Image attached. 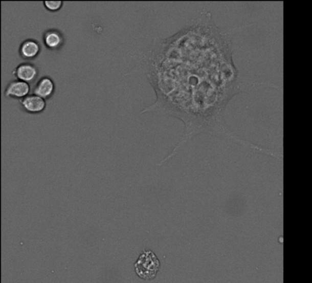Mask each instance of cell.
I'll return each instance as SVG.
<instances>
[{
  "mask_svg": "<svg viewBox=\"0 0 312 283\" xmlns=\"http://www.w3.org/2000/svg\"><path fill=\"white\" fill-rule=\"evenodd\" d=\"M42 39L47 49L52 51L61 49L65 42V37L62 32L55 28L44 31Z\"/></svg>",
  "mask_w": 312,
  "mask_h": 283,
  "instance_id": "5b68a950",
  "label": "cell"
},
{
  "mask_svg": "<svg viewBox=\"0 0 312 283\" xmlns=\"http://www.w3.org/2000/svg\"><path fill=\"white\" fill-rule=\"evenodd\" d=\"M160 267V260L151 250L144 251L135 265L136 274L140 278L147 281L155 278Z\"/></svg>",
  "mask_w": 312,
  "mask_h": 283,
  "instance_id": "6da1fadb",
  "label": "cell"
},
{
  "mask_svg": "<svg viewBox=\"0 0 312 283\" xmlns=\"http://www.w3.org/2000/svg\"><path fill=\"white\" fill-rule=\"evenodd\" d=\"M39 73V69L36 65L30 62H23L14 70L12 75L18 80L30 84L36 80Z\"/></svg>",
  "mask_w": 312,
  "mask_h": 283,
  "instance_id": "7a4b0ae2",
  "label": "cell"
},
{
  "mask_svg": "<svg viewBox=\"0 0 312 283\" xmlns=\"http://www.w3.org/2000/svg\"><path fill=\"white\" fill-rule=\"evenodd\" d=\"M55 92V84L50 76L41 77L35 85L33 94L44 100H49L53 97Z\"/></svg>",
  "mask_w": 312,
  "mask_h": 283,
  "instance_id": "8992f818",
  "label": "cell"
},
{
  "mask_svg": "<svg viewBox=\"0 0 312 283\" xmlns=\"http://www.w3.org/2000/svg\"><path fill=\"white\" fill-rule=\"evenodd\" d=\"M20 106L28 114H38L46 109V100L35 94L28 95L20 100Z\"/></svg>",
  "mask_w": 312,
  "mask_h": 283,
  "instance_id": "277c9868",
  "label": "cell"
},
{
  "mask_svg": "<svg viewBox=\"0 0 312 283\" xmlns=\"http://www.w3.org/2000/svg\"><path fill=\"white\" fill-rule=\"evenodd\" d=\"M30 90V84L18 80V79H15V80L9 82L5 88L4 95L6 98L20 100L28 96Z\"/></svg>",
  "mask_w": 312,
  "mask_h": 283,
  "instance_id": "3957f363",
  "label": "cell"
},
{
  "mask_svg": "<svg viewBox=\"0 0 312 283\" xmlns=\"http://www.w3.org/2000/svg\"><path fill=\"white\" fill-rule=\"evenodd\" d=\"M43 3L47 10L51 12L58 11L63 6L62 1H44Z\"/></svg>",
  "mask_w": 312,
  "mask_h": 283,
  "instance_id": "ba28073f",
  "label": "cell"
},
{
  "mask_svg": "<svg viewBox=\"0 0 312 283\" xmlns=\"http://www.w3.org/2000/svg\"><path fill=\"white\" fill-rule=\"evenodd\" d=\"M41 51V46L36 39L25 40L19 47L18 52L22 58L32 60L39 56Z\"/></svg>",
  "mask_w": 312,
  "mask_h": 283,
  "instance_id": "52a82bcc",
  "label": "cell"
}]
</instances>
